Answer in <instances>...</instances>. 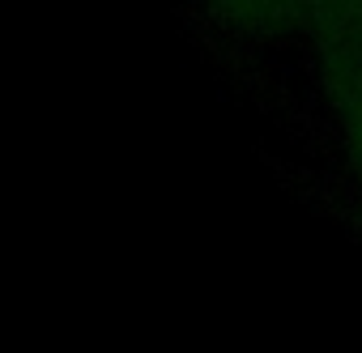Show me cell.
<instances>
[{
	"label": "cell",
	"mask_w": 362,
	"mask_h": 353,
	"mask_svg": "<svg viewBox=\"0 0 362 353\" xmlns=\"http://www.w3.org/2000/svg\"><path fill=\"white\" fill-rule=\"evenodd\" d=\"M205 18L239 39H264L277 35L286 22H294L307 5L303 0H197Z\"/></svg>",
	"instance_id": "1"
},
{
	"label": "cell",
	"mask_w": 362,
	"mask_h": 353,
	"mask_svg": "<svg viewBox=\"0 0 362 353\" xmlns=\"http://www.w3.org/2000/svg\"><path fill=\"white\" fill-rule=\"evenodd\" d=\"M307 13L341 43H362V0H303Z\"/></svg>",
	"instance_id": "2"
},
{
	"label": "cell",
	"mask_w": 362,
	"mask_h": 353,
	"mask_svg": "<svg viewBox=\"0 0 362 353\" xmlns=\"http://www.w3.org/2000/svg\"><path fill=\"white\" fill-rule=\"evenodd\" d=\"M349 140H354V157L362 170V77L354 85V98H349Z\"/></svg>",
	"instance_id": "3"
}]
</instances>
